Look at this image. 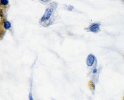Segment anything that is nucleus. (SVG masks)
I'll use <instances>...</instances> for the list:
<instances>
[{
	"mask_svg": "<svg viewBox=\"0 0 124 100\" xmlns=\"http://www.w3.org/2000/svg\"><path fill=\"white\" fill-rule=\"evenodd\" d=\"M97 69H94V70H93V73L95 74V73H97Z\"/></svg>",
	"mask_w": 124,
	"mask_h": 100,
	"instance_id": "1a4fd4ad",
	"label": "nucleus"
},
{
	"mask_svg": "<svg viewBox=\"0 0 124 100\" xmlns=\"http://www.w3.org/2000/svg\"><path fill=\"white\" fill-rule=\"evenodd\" d=\"M90 31L93 33H97L99 31V25L98 24H94L92 25L89 28Z\"/></svg>",
	"mask_w": 124,
	"mask_h": 100,
	"instance_id": "7ed1b4c3",
	"label": "nucleus"
},
{
	"mask_svg": "<svg viewBox=\"0 0 124 100\" xmlns=\"http://www.w3.org/2000/svg\"><path fill=\"white\" fill-rule=\"evenodd\" d=\"M53 11L54 9L52 7H49V8H48L46 9L44 15L43 16L42 18H41V21L42 22H44L46 21H48V20L50 18L52 14Z\"/></svg>",
	"mask_w": 124,
	"mask_h": 100,
	"instance_id": "f257e3e1",
	"label": "nucleus"
},
{
	"mask_svg": "<svg viewBox=\"0 0 124 100\" xmlns=\"http://www.w3.org/2000/svg\"><path fill=\"white\" fill-rule=\"evenodd\" d=\"M1 3L2 5L4 6H7L8 4V0H1Z\"/></svg>",
	"mask_w": 124,
	"mask_h": 100,
	"instance_id": "39448f33",
	"label": "nucleus"
},
{
	"mask_svg": "<svg viewBox=\"0 0 124 100\" xmlns=\"http://www.w3.org/2000/svg\"><path fill=\"white\" fill-rule=\"evenodd\" d=\"M95 62V57L92 55H89L87 59L86 63L88 66L90 67L93 65Z\"/></svg>",
	"mask_w": 124,
	"mask_h": 100,
	"instance_id": "f03ea898",
	"label": "nucleus"
},
{
	"mask_svg": "<svg viewBox=\"0 0 124 100\" xmlns=\"http://www.w3.org/2000/svg\"><path fill=\"white\" fill-rule=\"evenodd\" d=\"M3 17L2 14H0V23L3 22Z\"/></svg>",
	"mask_w": 124,
	"mask_h": 100,
	"instance_id": "0eeeda50",
	"label": "nucleus"
},
{
	"mask_svg": "<svg viewBox=\"0 0 124 100\" xmlns=\"http://www.w3.org/2000/svg\"><path fill=\"white\" fill-rule=\"evenodd\" d=\"M29 100H34V99H33V96H32L31 93H30V94H29Z\"/></svg>",
	"mask_w": 124,
	"mask_h": 100,
	"instance_id": "423d86ee",
	"label": "nucleus"
},
{
	"mask_svg": "<svg viewBox=\"0 0 124 100\" xmlns=\"http://www.w3.org/2000/svg\"><path fill=\"white\" fill-rule=\"evenodd\" d=\"M40 1L43 2H49L51 1V0H40Z\"/></svg>",
	"mask_w": 124,
	"mask_h": 100,
	"instance_id": "6e6552de",
	"label": "nucleus"
},
{
	"mask_svg": "<svg viewBox=\"0 0 124 100\" xmlns=\"http://www.w3.org/2000/svg\"><path fill=\"white\" fill-rule=\"evenodd\" d=\"M3 26H4V28L6 29V30H9L11 29V27H12V25H11V23H10L8 21H5L4 22V24H3Z\"/></svg>",
	"mask_w": 124,
	"mask_h": 100,
	"instance_id": "20e7f679",
	"label": "nucleus"
}]
</instances>
